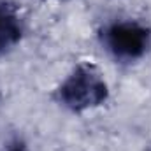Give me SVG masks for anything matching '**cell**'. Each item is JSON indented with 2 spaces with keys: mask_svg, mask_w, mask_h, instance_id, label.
Masks as SVG:
<instances>
[{
  "mask_svg": "<svg viewBox=\"0 0 151 151\" xmlns=\"http://www.w3.org/2000/svg\"><path fill=\"white\" fill-rule=\"evenodd\" d=\"M102 46L119 62H135L151 46V30L139 21H114L100 32Z\"/></svg>",
  "mask_w": 151,
  "mask_h": 151,
  "instance_id": "7a4b0ae2",
  "label": "cell"
},
{
  "mask_svg": "<svg viewBox=\"0 0 151 151\" xmlns=\"http://www.w3.org/2000/svg\"><path fill=\"white\" fill-rule=\"evenodd\" d=\"M23 32L25 27L18 7L9 0H0V58L21 42Z\"/></svg>",
  "mask_w": 151,
  "mask_h": 151,
  "instance_id": "3957f363",
  "label": "cell"
},
{
  "mask_svg": "<svg viewBox=\"0 0 151 151\" xmlns=\"http://www.w3.org/2000/svg\"><path fill=\"white\" fill-rule=\"evenodd\" d=\"M109 99V86L102 72L90 62L77 63L56 88V100L70 113L100 107Z\"/></svg>",
  "mask_w": 151,
  "mask_h": 151,
  "instance_id": "6da1fadb",
  "label": "cell"
},
{
  "mask_svg": "<svg viewBox=\"0 0 151 151\" xmlns=\"http://www.w3.org/2000/svg\"><path fill=\"white\" fill-rule=\"evenodd\" d=\"M7 151H27V148H25V144H23V142L16 141L14 144H11V146L7 148Z\"/></svg>",
  "mask_w": 151,
  "mask_h": 151,
  "instance_id": "277c9868",
  "label": "cell"
},
{
  "mask_svg": "<svg viewBox=\"0 0 151 151\" xmlns=\"http://www.w3.org/2000/svg\"><path fill=\"white\" fill-rule=\"evenodd\" d=\"M62 2H63V0H62Z\"/></svg>",
  "mask_w": 151,
  "mask_h": 151,
  "instance_id": "5b68a950",
  "label": "cell"
}]
</instances>
